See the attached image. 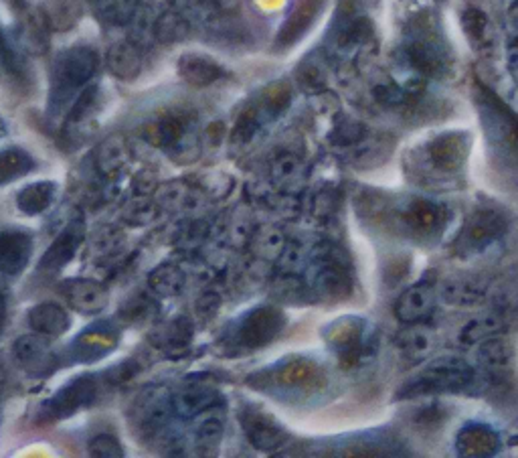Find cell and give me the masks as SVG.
I'll return each mask as SVG.
<instances>
[{
  "label": "cell",
  "instance_id": "obj_1",
  "mask_svg": "<svg viewBox=\"0 0 518 458\" xmlns=\"http://www.w3.org/2000/svg\"><path fill=\"white\" fill-rule=\"evenodd\" d=\"M98 53L92 47H71L63 51L53 67L51 110H61L73 94L92 80L98 69Z\"/></svg>",
  "mask_w": 518,
  "mask_h": 458
},
{
  "label": "cell",
  "instance_id": "obj_2",
  "mask_svg": "<svg viewBox=\"0 0 518 458\" xmlns=\"http://www.w3.org/2000/svg\"><path fill=\"white\" fill-rule=\"evenodd\" d=\"M472 377H474V371L464 359H458V357L438 359L411 381V388H407V394L417 396L427 392L460 390L470 384Z\"/></svg>",
  "mask_w": 518,
  "mask_h": 458
},
{
  "label": "cell",
  "instance_id": "obj_3",
  "mask_svg": "<svg viewBox=\"0 0 518 458\" xmlns=\"http://www.w3.org/2000/svg\"><path fill=\"white\" fill-rule=\"evenodd\" d=\"M506 232V221L496 211H474L456 240V252L460 256H470L482 252L494 240Z\"/></svg>",
  "mask_w": 518,
  "mask_h": 458
},
{
  "label": "cell",
  "instance_id": "obj_4",
  "mask_svg": "<svg viewBox=\"0 0 518 458\" xmlns=\"http://www.w3.org/2000/svg\"><path fill=\"white\" fill-rule=\"evenodd\" d=\"M98 398V379L92 375L77 377L65 388H61L49 402H45L43 418L55 422L75 414L81 408H88Z\"/></svg>",
  "mask_w": 518,
  "mask_h": 458
},
{
  "label": "cell",
  "instance_id": "obj_5",
  "mask_svg": "<svg viewBox=\"0 0 518 458\" xmlns=\"http://www.w3.org/2000/svg\"><path fill=\"white\" fill-rule=\"evenodd\" d=\"M476 106L482 114V124H484L486 134L492 140L506 142V144L518 148V120L506 108V104L500 102L490 90L480 86L478 94H476Z\"/></svg>",
  "mask_w": 518,
  "mask_h": 458
},
{
  "label": "cell",
  "instance_id": "obj_6",
  "mask_svg": "<svg viewBox=\"0 0 518 458\" xmlns=\"http://www.w3.org/2000/svg\"><path fill=\"white\" fill-rule=\"evenodd\" d=\"M172 412V400L160 386H148L142 390L132 406V422L142 434L158 432Z\"/></svg>",
  "mask_w": 518,
  "mask_h": 458
},
{
  "label": "cell",
  "instance_id": "obj_7",
  "mask_svg": "<svg viewBox=\"0 0 518 458\" xmlns=\"http://www.w3.org/2000/svg\"><path fill=\"white\" fill-rule=\"evenodd\" d=\"M470 144H472V138L468 132H462V130L446 132L429 142L427 155H429V161L438 169L446 173H454L466 163Z\"/></svg>",
  "mask_w": 518,
  "mask_h": 458
},
{
  "label": "cell",
  "instance_id": "obj_8",
  "mask_svg": "<svg viewBox=\"0 0 518 458\" xmlns=\"http://www.w3.org/2000/svg\"><path fill=\"white\" fill-rule=\"evenodd\" d=\"M282 329H284V315L278 309L262 307V309H255L243 319L237 331V339L245 347H262L274 341V337H278Z\"/></svg>",
  "mask_w": 518,
  "mask_h": 458
},
{
  "label": "cell",
  "instance_id": "obj_9",
  "mask_svg": "<svg viewBox=\"0 0 518 458\" xmlns=\"http://www.w3.org/2000/svg\"><path fill=\"white\" fill-rule=\"evenodd\" d=\"M326 7V0H296L294 9L280 27L276 37V49H288L296 45L318 21Z\"/></svg>",
  "mask_w": 518,
  "mask_h": 458
},
{
  "label": "cell",
  "instance_id": "obj_10",
  "mask_svg": "<svg viewBox=\"0 0 518 458\" xmlns=\"http://www.w3.org/2000/svg\"><path fill=\"white\" fill-rule=\"evenodd\" d=\"M61 294L69 307L81 315H98L108 304V290L88 278H73L61 284Z\"/></svg>",
  "mask_w": 518,
  "mask_h": 458
},
{
  "label": "cell",
  "instance_id": "obj_11",
  "mask_svg": "<svg viewBox=\"0 0 518 458\" xmlns=\"http://www.w3.org/2000/svg\"><path fill=\"white\" fill-rule=\"evenodd\" d=\"M83 234H85L83 221L81 219L71 221L63 229V232L55 238V242L47 248V252L43 254V258L39 262V270L41 272H49V274L63 270L71 262V258L75 256L77 248L81 246Z\"/></svg>",
  "mask_w": 518,
  "mask_h": 458
},
{
  "label": "cell",
  "instance_id": "obj_12",
  "mask_svg": "<svg viewBox=\"0 0 518 458\" xmlns=\"http://www.w3.org/2000/svg\"><path fill=\"white\" fill-rule=\"evenodd\" d=\"M13 355L31 375H47L55 369V355L51 353L47 339L39 333L21 337L13 345Z\"/></svg>",
  "mask_w": 518,
  "mask_h": 458
},
{
  "label": "cell",
  "instance_id": "obj_13",
  "mask_svg": "<svg viewBox=\"0 0 518 458\" xmlns=\"http://www.w3.org/2000/svg\"><path fill=\"white\" fill-rule=\"evenodd\" d=\"M118 347V335L106 327H94L81 333L73 345L69 347V353L75 361L81 363H92L108 353H112Z\"/></svg>",
  "mask_w": 518,
  "mask_h": 458
},
{
  "label": "cell",
  "instance_id": "obj_14",
  "mask_svg": "<svg viewBox=\"0 0 518 458\" xmlns=\"http://www.w3.org/2000/svg\"><path fill=\"white\" fill-rule=\"evenodd\" d=\"M33 254V240L23 232L0 234V272L17 276L21 274Z\"/></svg>",
  "mask_w": 518,
  "mask_h": 458
},
{
  "label": "cell",
  "instance_id": "obj_15",
  "mask_svg": "<svg viewBox=\"0 0 518 458\" xmlns=\"http://www.w3.org/2000/svg\"><path fill=\"white\" fill-rule=\"evenodd\" d=\"M179 73H181V78L185 82H189L191 86L203 88V86H211V84L219 82L225 75V69L207 55L187 53L179 59Z\"/></svg>",
  "mask_w": 518,
  "mask_h": 458
},
{
  "label": "cell",
  "instance_id": "obj_16",
  "mask_svg": "<svg viewBox=\"0 0 518 458\" xmlns=\"http://www.w3.org/2000/svg\"><path fill=\"white\" fill-rule=\"evenodd\" d=\"M431 309H434V292L427 286H415L399 296L395 304V317L401 323L415 325L423 321L431 313Z\"/></svg>",
  "mask_w": 518,
  "mask_h": 458
},
{
  "label": "cell",
  "instance_id": "obj_17",
  "mask_svg": "<svg viewBox=\"0 0 518 458\" xmlns=\"http://www.w3.org/2000/svg\"><path fill=\"white\" fill-rule=\"evenodd\" d=\"M29 325L43 337H61L69 331L71 319L55 302H41L29 311Z\"/></svg>",
  "mask_w": 518,
  "mask_h": 458
},
{
  "label": "cell",
  "instance_id": "obj_18",
  "mask_svg": "<svg viewBox=\"0 0 518 458\" xmlns=\"http://www.w3.org/2000/svg\"><path fill=\"white\" fill-rule=\"evenodd\" d=\"M249 442L259 450H274L284 442V432L266 416L257 412H245L241 416Z\"/></svg>",
  "mask_w": 518,
  "mask_h": 458
},
{
  "label": "cell",
  "instance_id": "obj_19",
  "mask_svg": "<svg viewBox=\"0 0 518 458\" xmlns=\"http://www.w3.org/2000/svg\"><path fill=\"white\" fill-rule=\"evenodd\" d=\"M219 402L217 390L209 386H187L172 398V410L183 418H195Z\"/></svg>",
  "mask_w": 518,
  "mask_h": 458
},
{
  "label": "cell",
  "instance_id": "obj_20",
  "mask_svg": "<svg viewBox=\"0 0 518 458\" xmlns=\"http://www.w3.org/2000/svg\"><path fill=\"white\" fill-rule=\"evenodd\" d=\"M55 197H57V185L53 181H39L19 191L17 207L25 215H41L53 205Z\"/></svg>",
  "mask_w": 518,
  "mask_h": 458
},
{
  "label": "cell",
  "instance_id": "obj_21",
  "mask_svg": "<svg viewBox=\"0 0 518 458\" xmlns=\"http://www.w3.org/2000/svg\"><path fill=\"white\" fill-rule=\"evenodd\" d=\"M458 450L464 456H490L498 450V436L486 426H468L460 432Z\"/></svg>",
  "mask_w": 518,
  "mask_h": 458
},
{
  "label": "cell",
  "instance_id": "obj_22",
  "mask_svg": "<svg viewBox=\"0 0 518 458\" xmlns=\"http://www.w3.org/2000/svg\"><path fill=\"white\" fill-rule=\"evenodd\" d=\"M290 102H292L290 86L286 82H276L264 90L259 102H255L251 106L255 108L259 120L266 122V120H276L280 114H284L288 110Z\"/></svg>",
  "mask_w": 518,
  "mask_h": 458
},
{
  "label": "cell",
  "instance_id": "obj_23",
  "mask_svg": "<svg viewBox=\"0 0 518 458\" xmlns=\"http://www.w3.org/2000/svg\"><path fill=\"white\" fill-rule=\"evenodd\" d=\"M108 67L120 80H134L142 69V55L132 43H118L108 51Z\"/></svg>",
  "mask_w": 518,
  "mask_h": 458
},
{
  "label": "cell",
  "instance_id": "obj_24",
  "mask_svg": "<svg viewBox=\"0 0 518 458\" xmlns=\"http://www.w3.org/2000/svg\"><path fill=\"white\" fill-rule=\"evenodd\" d=\"M35 167L33 159L21 148L0 150V185L13 183L23 175L31 173Z\"/></svg>",
  "mask_w": 518,
  "mask_h": 458
},
{
  "label": "cell",
  "instance_id": "obj_25",
  "mask_svg": "<svg viewBox=\"0 0 518 458\" xmlns=\"http://www.w3.org/2000/svg\"><path fill=\"white\" fill-rule=\"evenodd\" d=\"M349 288H351V282L347 274H344V270L338 268V264L322 266L314 278V290L328 298H340L349 292Z\"/></svg>",
  "mask_w": 518,
  "mask_h": 458
},
{
  "label": "cell",
  "instance_id": "obj_26",
  "mask_svg": "<svg viewBox=\"0 0 518 458\" xmlns=\"http://www.w3.org/2000/svg\"><path fill=\"white\" fill-rule=\"evenodd\" d=\"M189 21L177 13V11H166L162 13L154 23V37L160 43H177L183 41L189 35Z\"/></svg>",
  "mask_w": 518,
  "mask_h": 458
},
{
  "label": "cell",
  "instance_id": "obj_27",
  "mask_svg": "<svg viewBox=\"0 0 518 458\" xmlns=\"http://www.w3.org/2000/svg\"><path fill=\"white\" fill-rule=\"evenodd\" d=\"M407 55H409V61L413 63V67L425 75H438L444 69V61H442L438 49L427 41H413L407 47Z\"/></svg>",
  "mask_w": 518,
  "mask_h": 458
},
{
  "label": "cell",
  "instance_id": "obj_28",
  "mask_svg": "<svg viewBox=\"0 0 518 458\" xmlns=\"http://www.w3.org/2000/svg\"><path fill=\"white\" fill-rule=\"evenodd\" d=\"M96 15L108 25H126L138 9V0H94Z\"/></svg>",
  "mask_w": 518,
  "mask_h": 458
},
{
  "label": "cell",
  "instance_id": "obj_29",
  "mask_svg": "<svg viewBox=\"0 0 518 458\" xmlns=\"http://www.w3.org/2000/svg\"><path fill=\"white\" fill-rule=\"evenodd\" d=\"M183 282H185L183 272L177 266H170V264L158 266L150 274V278H148L150 288L154 292L162 294V296H175V294H179L181 288H183Z\"/></svg>",
  "mask_w": 518,
  "mask_h": 458
},
{
  "label": "cell",
  "instance_id": "obj_30",
  "mask_svg": "<svg viewBox=\"0 0 518 458\" xmlns=\"http://www.w3.org/2000/svg\"><path fill=\"white\" fill-rule=\"evenodd\" d=\"M126 157H128V150H126L124 138L112 136L98 150V165L104 173H112L126 163Z\"/></svg>",
  "mask_w": 518,
  "mask_h": 458
},
{
  "label": "cell",
  "instance_id": "obj_31",
  "mask_svg": "<svg viewBox=\"0 0 518 458\" xmlns=\"http://www.w3.org/2000/svg\"><path fill=\"white\" fill-rule=\"evenodd\" d=\"M462 27L466 37L474 43V45H482L488 37V17L480 11V9H466L462 13Z\"/></svg>",
  "mask_w": 518,
  "mask_h": 458
},
{
  "label": "cell",
  "instance_id": "obj_32",
  "mask_svg": "<svg viewBox=\"0 0 518 458\" xmlns=\"http://www.w3.org/2000/svg\"><path fill=\"white\" fill-rule=\"evenodd\" d=\"M296 80L306 92H320L326 84V73L316 61H302L296 69Z\"/></svg>",
  "mask_w": 518,
  "mask_h": 458
},
{
  "label": "cell",
  "instance_id": "obj_33",
  "mask_svg": "<svg viewBox=\"0 0 518 458\" xmlns=\"http://www.w3.org/2000/svg\"><path fill=\"white\" fill-rule=\"evenodd\" d=\"M444 298L452 304H464V307H468V304H476L484 298V290H480L478 286H472L468 282H450L444 286Z\"/></svg>",
  "mask_w": 518,
  "mask_h": 458
},
{
  "label": "cell",
  "instance_id": "obj_34",
  "mask_svg": "<svg viewBox=\"0 0 518 458\" xmlns=\"http://www.w3.org/2000/svg\"><path fill=\"white\" fill-rule=\"evenodd\" d=\"M367 130L365 124H361L359 120H342L334 126L330 140L338 146H349V144H359L365 138Z\"/></svg>",
  "mask_w": 518,
  "mask_h": 458
},
{
  "label": "cell",
  "instance_id": "obj_35",
  "mask_svg": "<svg viewBox=\"0 0 518 458\" xmlns=\"http://www.w3.org/2000/svg\"><path fill=\"white\" fill-rule=\"evenodd\" d=\"M88 450L96 458H120V456H124L122 444L110 434H100V436L92 438L90 444H88Z\"/></svg>",
  "mask_w": 518,
  "mask_h": 458
},
{
  "label": "cell",
  "instance_id": "obj_36",
  "mask_svg": "<svg viewBox=\"0 0 518 458\" xmlns=\"http://www.w3.org/2000/svg\"><path fill=\"white\" fill-rule=\"evenodd\" d=\"M401 345L405 349L407 355H423L429 347H431V333L427 329H421V327H413L411 331H407L403 337H401Z\"/></svg>",
  "mask_w": 518,
  "mask_h": 458
},
{
  "label": "cell",
  "instance_id": "obj_37",
  "mask_svg": "<svg viewBox=\"0 0 518 458\" xmlns=\"http://www.w3.org/2000/svg\"><path fill=\"white\" fill-rule=\"evenodd\" d=\"M371 35H373V25L369 23V19H357L347 29H344V33L340 37V45L355 47V45L365 43Z\"/></svg>",
  "mask_w": 518,
  "mask_h": 458
},
{
  "label": "cell",
  "instance_id": "obj_38",
  "mask_svg": "<svg viewBox=\"0 0 518 458\" xmlns=\"http://www.w3.org/2000/svg\"><path fill=\"white\" fill-rule=\"evenodd\" d=\"M96 100H98V88H96V86L85 90V92L75 100V104H73V108H71V112H69L67 122H69V124L81 122L85 116H88V114L94 110Z\"/></svg>",
  "mask_w": 518,
  "mask_h": 458
},
{
  "label": "cell",
  "instance_id": "obj_39",
  "mask_svg": "<svg viewBox=\"0 0 518 458\" xmlns=\"http://www.w3.org/2000/svg\"><path fill=\"white\" fill-rule=\"evenodd\" d=\"M500 329V323L492 317H486V319H480V321H472L460 337H464L466 343H474V341H480V339H486L490 335H494V331Z\"/></svg>",
  "mask_w": 518,
  "mask_h": 458
},
{
  "label": "cell",
  "instance_id": "obj_40",
  "mask_svg": "<svg viewBox=\"0 0 518 458\" xmlns=\"http://www.w3.org/2000/svg\"><path fill=\"white\" fill-rule=\"evenodd\" d=\"M53 23L57 21H65V27L69 23L75 21L77 17V7H75V0H53L51 3V11L47 15ZM57 27H63V23H57Z\"/></svg>",
  "mask_w": 518,
  "mask_h": 458
},
{
  "label": "cell",
  "instance_id": "obj_41",
  "mask_svg": "<svg viewBox=\"0 0 518 458\" xmlns=\"http://www.w3.org/2000/svg\"><path fill=\"white\" fill-rule=\"evenodd\" d=\"M221 434H223L221 422H217V420L205 422L201 426V430H199V446L205 448V450L215 448L219 444V440H221Z\"/></svg>",
  "mask_w": 518,
  "mask_h": 458
},
{
  "label": "cell",
  "instance_id": "obj_42",
  "mask_svg": "<svg viewBox=\"0 0 518 458\" xmlns=\"http://www.w3.org/2000/svg\"><path fill=\"white\" fill-rule=\"evenodd\" d=\"M375 98L383 106H397L405 100V92L393 84H385V86L375 88Z\"/></svg>",
  "mask_w": 518,
  "mask_h": 458
},
{
  "label": "cell",
  "instance_id": "obj_43",
  "mask_svg": "<svg viewBox=\"0 0 518 458\" xmlns=\"http://www.w3.org/2000/svg\"><path fill=\"white\" fill-rule=\"evenodd\" d=\"M0 69H7V71H17V59L13 55V51L9 49L3 31H0Z\"/></svg>",
  "mask_w": 518,
  "mask_h": 458
},
{
  "label": "cell",
  "instance_id": "obj_44",
  "mask_svg": "<svg viewBox=\"0 0 518 458\" xmlns=\"http://www.w3.org/2000/svg\"><path fill=\"white\" fill-rule=\"evenodd\" d=\"M506 57H508V67H510L512 75H514L516 82H518V43L508 49V55H506Z\"/></svg>",
  "mask_w": 518,
  "mask_h": 458
},
{
  "label": "cell",
  "instance_id": "obj_45",
  "mask_svg": "<svg viewBox=\"0 0 518 458\" xmlns=\"http://www.w3.org/2000/svg\"><path fill=\"white\" fill-rule=\"evenodd\" d=\"M201 3L209 5V7H215V9H227L233 5V0H201Z\"/></svg>",
  "mask_w": 518,
  "mask_h": 458
},
{
  "label": "cell",
  "instance_id": "obj_46",
  "mask_svg": "<svg viewBox=\"0 0 518 458\" xmlns=\"http://www.w3.org/2000/svg\"><path fill=\"white\" fill-rule=\"evenodd\" d=\"M3 321H5V298L0 296V331H3Z\"/></svg>",
  "mask_w": 518,
  "mask_h": 458
},
{
  "label": "cell",
  "instance_id": "obj_47",
  "mask_svg": "<svg viewBox=\"0 0 518 458\" xmlns=\"http://www.w3.org/2000/svg\"><path fill=\"white\" fill-rule=\"evenodd\" d=\"M5 381H7V375L3 369H0V394H3V390H5Z\"/></svg>",
  "mask_w": 518,
  "mask_h": 458
},
{
  "label": "cell",
  "instance_id": "obj_48",
  "mask_svg": "<svg viewBox=\"0 0 518 458\" xmlns=\"http://www.w3.org/2000/svg\"><path fill=\"white\" fill-rule=\"evenodd\" d=\"M7 134V126H5V122L0 120V138H3Z\"/></svg>",
  "mask_w": 518,
  "mask_h": 458
},
{
  "label": "cell",
  "instance_id": "obj_49",
  "mask_svg": "<svg viewBox=\"0 0 518 458\" xmlns=\"http://www.w3.org/2000/svg\"><path fill=\"white\" fill-rule=\"evenodd\" d=\"M11 3H15V5H19V3H21V0H11Z\"/></svg>",
  "mask_w": 518,
  "mask_h": 458
}]
</instances>
